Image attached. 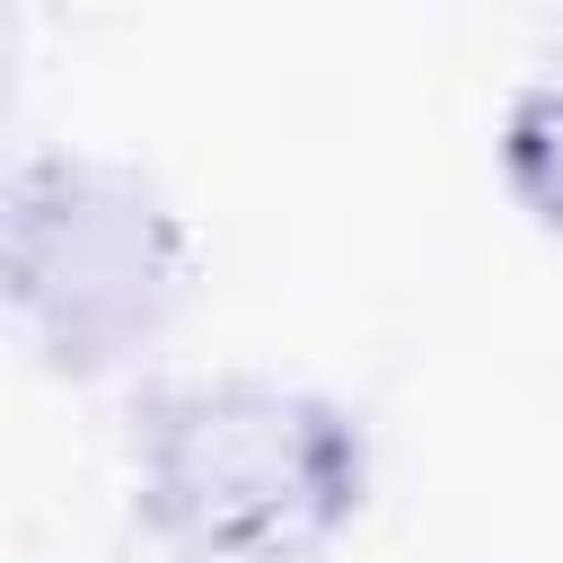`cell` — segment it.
<instances>
[{"instance_id": "obj_1", "label": "cell", "mask_w": 563, "mask_h": 563, "mask_svg": "<svg viewBox=\"0 0 563 563\" xmlns=\"http://www.w3.org/2000/svg\"><path fill=\"white\" fill-rule=\"evenodd\" d=\"M141 493L202 563H290L361 501V440L290 387H176L150 405Z\"/></svg>"}, {"instance_id": "obj_2", "label": "cell", "mask_w": 563, "mask_h": 563, "mask_svg": "<svg viewBox=\"0 0 563 563\" xmlns=\"http://www.w3.org/2000/svg\"><path fill=\"white\" fill-rule=\"evenodd\" d=\"M510 185H519V202L563 238V88H545V97H528L519 114H510Z\"/></svg>"}]
</instances>
